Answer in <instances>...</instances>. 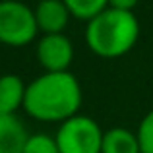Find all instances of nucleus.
Instances as JSON below:
<instances>
[{"mask_svg":"<svg viewBox=\"0 0 153 153\" xmlns=\"http://www.w3.org/2000/svg\"><path fill=\"white\" fill-rule=\"evenodd\" d=\"M62 2L70 10L72 18L82 19L85 23L108 8V0H62Z\"/></svg>","mask_w":153,"mask_h":153,"instance_id":"nucleus-10","label":"nucleus"},{"mask_svg":"<svg viewBox=\"0 0 153 153\" xmlns=\"http://www.w3.org/2000/svg\"><path fill=\"white\" fill-rule=\"evenodd\" d=\"M27 83L18 74L0 76V114H16L25 103Z\"/></svg>","mask_w":153,"mask_h":153,"instance_id":"nucleus-8","label":"nucleus"},{"mask_svg":"<svg viewBox=\"0 0 153 153\" xmlns=\"http://www.w3.org/2000/svg\"><path fill=\"white\" fill-rule=\"evenodd\" d=\"M35 22H37L39 33L51 35V33H64L72 14L66 8L62 0H39L33 8Z\"/></svg>","mask_w":153,"mask_h":153,"instance_id":"nucleus-6","label":"nucleus"},{"mask_svg":"<svg viewBox=\"0 0 153 153\" xmlns=\"http://www.w3.org/2000/svg\"><path fill=\"white\" fill-rule=\"evenodd\" d=\"M85 45L101 58L128 54L140 39V22L134 12L107 8L85 25Z\"/></svg>","mask_w":153,"mask_h":153,"instance_id":"nucleus-2","label":"nucleus"},{"mask_svg":"<svg viewBox=\"0 0 153 153\" xmlns=\"http://www.w3.org/2000/svg\"><path fill=\"white\" fill-rule=\"evenodd\" d=\"M136 134H138V142H140V151L153 153V108L142 118Z\"/></svg>","mask_w":153,"mask_h":153,"instance_id":"nucleus-12","label":"nucleus"},{"mask_svg":"<svg viewBox=\"0 0 153 153\" xmlns=\"http://www.w3.org/2000/svg\"><path fill=\"white\" fill-rule=\"evenodd\" d=\"M37 35L33 8L19 0H0V45L27 47Z\"/></svg>","mask_w":153,"mask_h":153,"instance_id":"nucleus-3","label":"nucleus"},{"mask_svg":"<svg viewBox=\"0 0 153 153\" xmlns=\"http://www.w3.org/2000/svg\"><path fill=\"white\" fill-rule=\"evenodd\" d=\"M23 153H60L58 146H56L54 136H49L45 132H37V134H31L27 140Z\"/></svg>","mask_w":153,"mask_h":153,"instance_id":"nucleus-11","label":"nucleus"},{"mask_svg":"<svg viewBox=\"0 0 153 153\" xmlns=\"http://www.w3.org/2000/svg\"><path fill=\"white\" fill-rule=\"evenodd\" d=\"M82 85L72 72H43L27 83L23 111L39 122H58L79 112Z\"/></svg>","mask_w":153,"mask_h":153,"instance_id":"nucleus-1","label":"nucleus"},{"mask_svg":"<svg viewBox=\"0 0 153 153\" xmlns=\"http://www.w3.org/2000/svg\"><path fill=\"white\" fill-rule=\"evenodd\" d=\"M35 56L45 72H70L74 62V43L64 33L41 35L35 47Z\"/></svg>","mask_w":153,"mask_h":153,"instance_id":"nucleus-5","label":"nucleus"},{"mask_svg":"<svg viewBox=\"0 0 153 153\" xmlns=\"http://www.w3.org/2000/svg\"><path fill=\"white\" fill-rule=\"evenodd\" d=\"M29 136L18 114H0V153H23Z\"/></svg>","mask_w":153,"mask_h":153,"instance_id":"nucleus-7","label":"nucleus"},{"mask_svg":"<svg viewBox=\"0 0 153 153\" xmlns=\"http://www.w3.org/2000/svg\"><path fill=\"white\" fill-rule=\"evenodd\" d=\"M101 153H142L138 134L122 126L108 128L103 134Z\"/></svg>","mask_w":153,"mask_h":153,"instance_id":"nucleus-9","label":"nucleus"},{"mask_svg":"<svg viewBox=\"0 0 153 153\" xmlns=\"http://www.w3.org/2000/svg\"><path fill=\"white\" fill-rule=\"evenodd\" d=\"M140 0H108V8L114 10H124V12H134Z\"/></svg>","mask_w":153,"mask_h":153,"instance_id":"nucleus-13","label":"nucleus"},{"mask_svg":"<svg viewBox=\"0 0 153 153\" xmlns=\"http://www.w3.org/2000/svg\"><path fill=\"white\" fill-rule=\"evenodd\" d=\"M103 134L97 120L78 112L60 124L54 140L60 153H101Z\"/></svg>","mask_w":153,"mask_h":153,"instance_id":"nucleus-4","label":"nucleus"}]
</instances>
